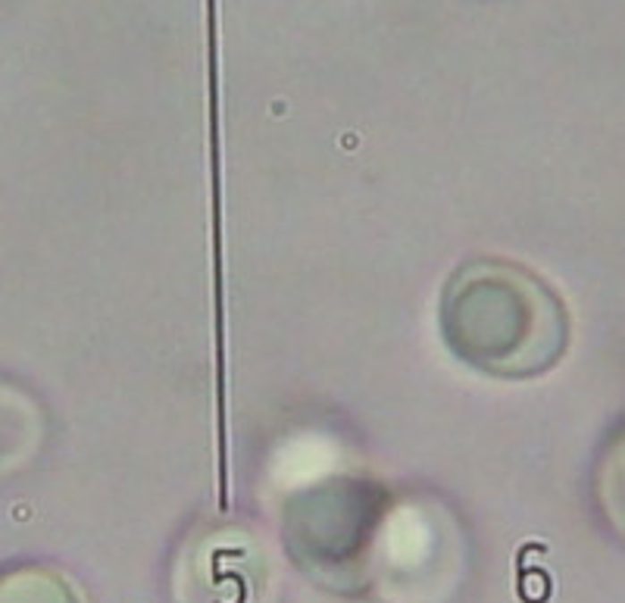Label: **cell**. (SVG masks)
I'll return each mask as SVG.
<instances>
[{
	"mask_svg": "<svg viewBox=\"0 0 625 603\" xmlns=\"http://www.w3.org/2000/svg\"><path fill=\"white\" fill-rule=\"evenodd\" d=\"M441 332L472 369L526 378L560 360L570 322L560 297L535 272L478 259L451 276L441 297Z\"/></svg>",
	"mask_w": 625,
	"mask_h": 603,
	"instance_id": "obj_1",
	"label": "cell"
}]
</instances>
